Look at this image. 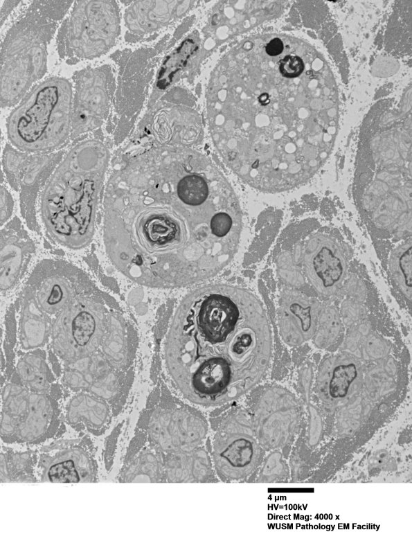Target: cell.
<instances>
[{
	"mask_svg": "<svg viewBox=\"0 0 412 541\" xmlns=\"http://www.w3.org/2000/svg\"><path fill=\"white\" fill-rule=\"evenodd\" d=\"M259 448L256 440L244 434H232L219 440L214 447V460L221 475L240 479L249 475L256 465Z\"/></svg>",
	"mask_w": 412,
	"mask_h": 541,
	"instance_id": "30bf717a",
	"label": "cell"
},
{
	"mask_svg": "<svg viewBox=\"0 0 412 541\" xmlns=\"http://www.w3.org/2000/svg\"><path fill=\"white\" fill-rule=\"evenodd\" d=\"M107 326L103 307L94 300H72L53 326L55 351L64 360L89 355L100 345Z\"/></svg>",
	"mask_w": 412,
	"mask_h": 541,
	"instance_id": "5b68a950",
	"label": "cell"
},
{
	"mask_svg": "<svg viewBox=\"0 0 412 541\" xmlns=\"http://www.w3.org/2000/svg\"><path fill=\"white\" fill-rule=\"evenodd\" d=\"M112 323L109 327V335L106 337L105 351L116 365L121 364L125 359V338L122 327L118 328L120 323Z\"/></svg>",
	"mask_w": 412,
	"mask_h": 541,
	"instance_id": "9a60e30c",
	"label": "cell"
},
{
	"mask_svg": "<svg viewBox=\"0 0 412 541\" xmlns=\"http://www.w3.org/2000/svg\"><path fill=\"white\" fill-rule=\"evenodd\" d=\"M280 73L287 78L298 77L304 71L303 60L298 55H288L281 59L278 64Z\"/></svg>",
	"mask_w": 412,
	"mask_h": 541,
	"instance_id": "e0dca14e",
	"label": "cell"
},
{
	"mask_svg": "<svg viewBox=\"0 0 412 541\" xmlns=\"http://www.w3.org/2000/svg\"><path fill=\"white\" fill-rule=\"evenodd\" d=\"M72 91L65 79L51 78L37 85L11 114L8 136L20 150L39 152L60 146L71 128Z\"/></svg>",
	"mask_w": 412,
	"mask_h": 541,
	"instance_id": "277c9868",
	"label": "cell"
},
{
	"mask_svg": "<svg viewBox=\"0 0 412 541\" xmlns=\"http://www.w3.org/2000/svg\"><path fill=\"white\" fill-rule=\"evenodd\" d=\"M194 44L195 43L190 39L185 41L181 46L174 51L167 60H165L159 76L157 84L159 87L165 89V87L170 83L172 75L185 64L187 59L194 52Z\"/></svg>",
	"mask_w": 412,
	"mask_h": 541,
	"instance_id": "5bb4252c",
	"label": "cell"
},
{
	"mask_svg": "<svg viewBox=\"0 0 412 541\" xmlns=\"http://www.w3.org/2000/svg\"><path fill=\"white\" fill-rule=\"evenodd\" d=\"M310 419L309 425V443L312 445H316L321 438L322 433V422L321 417L314 409H310Z\"/></svg>",
	"mask_w": 412,
	"mask_h": 541,
	"instance_id": "ac0fdd59",
	"label": "cell"
},
{
	"mask_svg": "<svg viewBox=\"0 0 412 541\" xmlns=\"http://www.w3.org/2000/svg\"><path fill=\"white\" fill-rule=\"evenodd\" d=\"M109 157L102 142L82 141L51 174L41 195L40 215L47 234L57 244L80 249L91 241Z\"/></svg>",
	"mask_w": 412,
	"mask_h": 541,
	"instance_id": "3957f363",
	"label": "cell"
},
{
	"mask_svg": "<svg viewBox=\"0 0 412 541\" xmlns=\"http://www.w3.org/2000/svg\"><path fill=\"white\" fill-rule=\"evenodd\" d=\"M47 332V323L35 301L30 298L25 301L23 306L21 335L22 345L31 348L42 345Z\"/></svg>",
	"mask_w": 412,
	"mask_h": 541,
	"instance_id": "7c38bea8",
	"label": "cell"
},
{
	"mask_svg": "<svg viewBox=\"0 0 412 541\" xmlns=\"http://www.w3.org/2000/svg\"><path fill=\"white\" fill-rule=\"evenodd\" d=\"M319 304L314 299L296 292L283 296L280 308V325L283 339L297 346L314 334Z\"/></svg>",
	"mask_w": 412,
	"mask_h": 541,
	"instance_id": "9c48e42d",
	"label": "cell"
},
{
	"mask_svg": "<svg viewBox=\"0 0 412 541\" xmlns=\"http://www.w3.org/2000/svg\"><path fill=\"white\" fill-rule=\"evenodd\" d=\"M51 481L55 483H77L80 481L79 473L71 459L60 461L51 465L48 471Z\"/></svg>",
	"mask_w": 412,
	"mask_h": 541,
	"instance_id": "2e32d148",
	"label": "cell"
},
{
	"mask_svg": "<svg viewBox=\"0 0 412 541\" xmlns=\"http://www.w3.org/2000/svg\"><path fill=\"white\" fill-rule=\"evenodd\" d=\"M361 378L359 362L353 356L339 354L324 360L317 378L319 393L326 400L346 399Z\"/></svg>",
	"mask_w": 412,
	"mask_h": 541,
	"instance_id": "8fae6325",
	"label": "cell"
},
{
	"mask_svg": "<svg viewBox=\"0 0 412 541\" xmlns=\"http://www.w3.org/2000/svg\"><path fill=\"white\" fill-rule=\"evenodd\" d=\"M411 242L404 243L392 253L389 268L393 278L404 297L411 300Z\"/></svg>",
	"mask_w": 412,
	"mask_h": 541,
	"instance_id": "4fadbf2b",
	"label": "cell"
},
{
	"mask_svg": "<svg viewBox=\"0 0 412 541\" xmlns=\"http://www.w3.org/2000/svg\"><path fill=\"white\" fill-rule=\"evenodd\" d=\"M284 49L283 41L278 37L271 39L266 46V53L270 56H277L282 53Z\"/></svg>",
	"mask_w": 412,
	"mask_h": 541,
	"instance_id": "ffe728a7",
	"label": "cell"
},
{
	"mask_svg": "<svg viewBox=\"0 0 412 541\" xmlns=\"http://www.w3.org/2000/svg\"><path fill=\"white\" fill-rule=\"evenodd\" d=\"M35 249V244L17 218L1 230V290L19 280Z\"/></svg>",
	"mask_w": 412,
	"mask_h": 541,
	"instance_id": "ba28073f",
	"label": "cell"
},
{
	"mask_svg": "<svg viewBox=\"0 0 412 541\" xmlns=\"http://www.w3.org/2000/svg\"><path fill=\"white\" fill-rule=\"evenodd\" d=\"M242 225L227 177L191 155L119 163L106 184L107 254L145 285L180 287L216 275L237 253Z\"/></svg>",
	"mask_w": 412,
	"mask_h": 541,
	"instance_id": "6da1fadb",
	"label": "cell"
},
{
	"mask_svg": "<svg viewBox=\"0 0 412 541\" xmlns=\"http://www.w3.org/2000/svg\"><path fill=\"white\" fill-rule=\"evenodd\" d=\"M118 11L112 1H79L69 24V44L82 57L107 51L118 36Z\"/></svg>",
	"mask_w": 412,
	"mask_h": 541,
	"instance_id": "8992f818",
	"label": "cell"
},
{
	"mask_svg": "<svg viewBox=\"0 0 412 541\" xmlns=\"http://www.w3.org/2000/svg\"><path fill=\"white\" fill-rule=\"evenodd\" d=\"M13 211V199L4 186H1V226L10 218Z\"/></svg>",
	"mask_w": 412,
	"mask_h": 541,
	"instance_id": "d6986e66",
	"label": "cell"
},
{
	"mask_svg": "<svg viewBox=\"0 0 412 541\" xmlns=\"http://www.w3.org/2000/svg\"><path fill=\"white\" fill-rule=\"evenodd\" d=\"M307 247L305 267L309 280L319 293L334 294L346 272V262L338 246L325 236H317Z\"/></svg>",
	"mask_w": 412,
	"mask_h": 541,
	"instance_id": "52a82bcc",
	"label": "cell"
},
{
	"mask_svg": "<svg viewBox=\"0 0 412 541\" xmlns=\"http://www.w3.org/2000/svg\"><path fill=\"white\" fill-rule=\"evenodd\" d=\"M272 351L265 310L250 291L213 284L188 294L165 344L169 373L190 401L216 406L234 400L265 375Z\"/></svg>",
	"mask_w": 412,
	"mask_h": 541,
	"instance_id": "7a4b0ae2",
	"label": "cell"
}]
</instances>
